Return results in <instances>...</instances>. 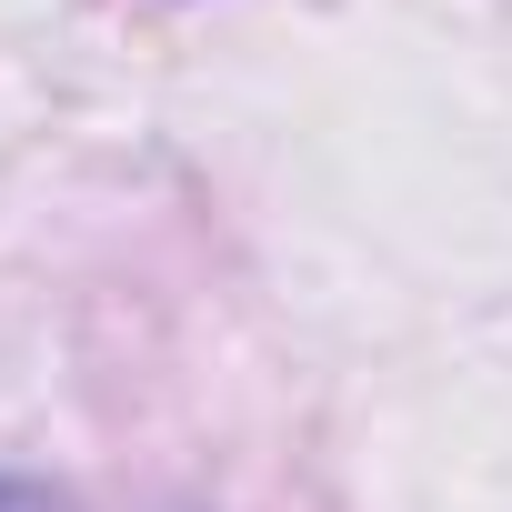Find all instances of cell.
Returning <instances> with one entry per match:
<instances>
[{
  "instance_id": "cell-1",
  "label": "cell",
  "mask_w": 512,
  "mask_h": 512,
  "mask_svg": "<svg viewBox=\"0 0 512 512\" xmlns=\"http://www.w3.org/2000/svg\"><path fill=\"white\" fill-rule=\"evenodd\" d=\"M0 512H71L51 482H31V472H0Z\"/></svg>"
}]
</instances>
